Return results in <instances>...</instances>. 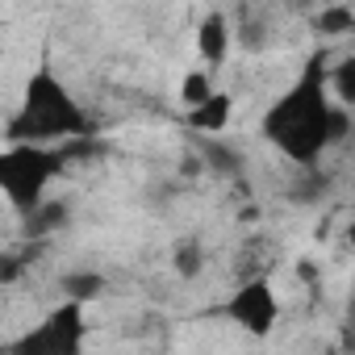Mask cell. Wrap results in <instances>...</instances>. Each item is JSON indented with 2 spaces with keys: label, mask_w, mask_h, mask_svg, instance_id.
I'll use <instances>...</instances> for the list:
<instances>
[{
  "label": "cell",
  "mask_w": 355,
  "mask_h": 355,
  "mask_svg": "<svg viewBox=\"0 0 355 355\" xmlns=\"http://www.w3.org/2000/svg\"><path fill=\"white\" fill-rule=\"evenodd\" d=\"M326 117H330V101H326V71L313 59L309 71L301 76L297 88H288L263 117V134L276 150H284L293 163H318V155L330 146L326 142Z\"/></svg>",
  "instance_id": "6da1fadb"
},
{
  "label": "cell",
  "mask_w": 355,
  "mask_h": 355,
  "mask_svg": "<svg viewBox=\"0 0 355 355\" xmlns=\"http://www.w3.org/2000/svg\"><path fill=\"white\" fill-rule=\"evenodd\" d=\"M88 134V117L76 105V96L55 80V71H34L26 84V101L9 125L13 142H59V138H80Z\"/></svg>",
  "instance_id": "7a4b0ae2"
},
{
  "label": "cell",
  "mask_w": 355,
  "mask_h": 355,
  "mask_svg": "<svg viewBox=\"0 0 355 355\" xmlns=\"http://www.w3.org/2000/svg\"><path fill=\"white\" fill-rule=\"evenodd\" d=\"M59 167L63 159L51 155L42 142H13L9 150H0V193L26 218L46 197V184L59 175Z\"/></svg>",
  "instance_id": "3957f363"
},
{
  "label": "cell",
  "mask_w": 355,
  "mask_h": 355,
  "mask_svg": "<svg viewBox=\"0 0 355 355\" xmlns=\"http://www.w3.org/2000/svg\"><path fill=\"white\" fill-rule=\"evenodd\" d=\"M80 338H84V305L80 301H67L59 305L55 313H46V322L26 334L17 343V351H51V355H76L80 351Z\"/></svg>",
  "instance_id": "277c9868"
},
{
  "label": "cell",
  "mask_w": 355,
  "mask_h": 355,
  "mask_svg": "<svg viewBox=\"0 0 355 355\" xmlns=\"http://www.w3.org/2000/svg\"><path fill=\"white\" fill-rule=\"evenodd\" d=\"M226 318L239 322L247 334H259L263 338L276 326V318H280V301L268 288V280H243V288L226 301Z\"/></svg>",
  "instance_id": "5b68a950"
},
{
  "label": "cell",
  "mask_w": 355,
  "mask_h": 355,
  "mask_svg": "<svg viewBox=\"0 0 355 355\" xmlns=\"http://www.w3.org/2000/svg\"><path fill=\"white\" fill-rule=\"evenodd\" d=\"M197 51H201V59L205 63H226V55H230V21L222 17V13H209L205 21H201V30H197Z\"/></svg>",
  "instance_id": "8992f818"
},
{
  "label": "cell",
  "mask_w": 355,
  "mask_h": 355,
  "mask_svg": "<svg viewBox=\"0 0 355 355\" xmlns=\"http://www.w3.org/2000/svg\"><path fill=\"white\" fill-rule=\"evenodd\" d=\"M230 109H234V101H230L226 92H209L201 105L189 109V125H193L197 134H222L226 121H230Z\"/></svg>",
  "instance_id": "52a82bcc"
},
{
  "label": "cell",
  "mask_w": 355,
  "mask_h": 355,
  "mask_svg": "<svg viewBox=\"0 0 355 355\" xmlns=\"http://www.w3.org/2000/svg\"><path fill=\"white\" fill-rule=\"evenodd\" d=\"M67 226V205L63 201H38L30 214H26V239H46V234H55V230H63Z\"/></svg>",
  "instance_id": "ba28073f"
},
{
  "label": "cell",
  "mask_w": 355,
  "mask_h": 355,
  "mask_svg": "<svg viewBox=\"0 0 355 355\" xmlns=\"http://www.w3.org/2000/svg\"><path fill=\"white\" fill-rule=\"evenodd\" d=\"M201 163H205V167H214L218 175H243V167H247V159H243L234 146L218 142V138H209V142L201 146Z\"/></svg>",
  "instance_id": "9c48e42d"
},
{
  "label": "cell",
  "mask_w": 355,
  "mask_h": 355,
  "mask_svg": "<svg viewBox=\"0 0 355 355\" xmlns=\"http://www.w3.org/2000/svg\"><path fill=\"white\" fill-rule=\"evenodd\" d=\"M59 288H63L67 301L88 305V301H96V297L105 293V276H101V272H67V276L59 280Z\"/></svg>",
  "instance_id": "30bf717a"
},
{
  "label": "cell",
  "mask_w": 355,
  "mask_h": 355,
  "mask_svg": "<svg viewBox=\"0 0 355 355\" xmlns=\"http://www.w3.org/2000/svg\"><path fill=\"white\" fill-rule=\"evenodd\" d=\"M171 263H175V272H180L184 280H193V276H201V268H205V247H201L197 239L175 243V255H171Z\"/></svg>",
  "instance_id": "8fae6325"
},
{
  "label": "cell",
  "mask_w": 355,
  "mask_h": 355,
  "mask_svg": "<svg viewBox=\"0 0 355 355\" xmlns=\"http://www.w3.org/2000/svg\"><path fill=\"white\" fill-rule=\"evenodd\" d=\"M355 26V13L347 9V5H330V9H322L318 17H313V30L322 34V38H338V34H347Z\"/></svg>",
  "instance_id": "7c38bea8"
},
{
  "label": "cell",
  "mask_w": 355,
  "mask_h": 355,
  "mask_svg": "<svg viewBox=\"0 0 355 355\" xmlns=\"http://www.w3.org/2000/svg\"><path fill=\"white\" fill-rule=\"evenodd\" d=\"M330 84H334L338 105H351L355 101V55H343L338 59V67L330 71Z\"/></svg>",
  "instance_id": "4fadbf2b"
},
{
  "label": "cell",
  "mask_w": 355,
  "mask_h": 355,
  "mask_svg": "<svg viewBox=\"0 0 355 355\" xmlns=\"http://www.w3.org/2000/svg\"><path fill=\"white\" fill-rule=\"evenodd\" d=\"M209 92H214V84H209V76H205V71H189V76L180 80V101H184L189 109H193V105H201Z\"/></svg>",
  "instance_id": "5bb4252c"
},
{
  "label": "cell",
  "mask_w": 355,
  "mask_h": 355,
  "mask_svg": "<svg viewBox=\"0 0 355 355\" xmlns=\"http://www.w3.org/2000/svg\"><path fill=\"white\" fill-rule=\"evenodd\" d=\"M268 42V26H263V17H247V26H243V46L247 51H259Z\"/></svg>",
  "instance_id": "9a60e30c"
},
{
  "label": "cell",
  "mask_w": 355,
  "mask_h": 355,
  "mask_svg": "<svg viewBox=\"0 0 355 355\" xmlns=\"http://www.w3.org/2000/svg\"><path fill=\"white\" fill-rule=\"evenodd\" d=\"M201 167H205V163H201V155H193V159H184V163H180V171H184V175H197Z\"/></svg>",
  "instance_id": "2e32d148"
}]
</instances>
